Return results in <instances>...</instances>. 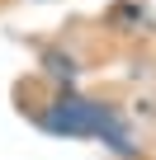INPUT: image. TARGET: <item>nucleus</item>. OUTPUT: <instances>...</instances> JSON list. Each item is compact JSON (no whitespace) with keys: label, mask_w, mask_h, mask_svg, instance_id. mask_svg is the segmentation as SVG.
Instances as JSON below:
<instances>
[{"label":"nucleus","mask_w":156,"mask_h":160,"mask_svg":"<svg viewBox=\"0 0 156 160\" xmlns=\"http://www.w3.org/2000/svg\"><path fill=\"white\" fill-rule=\"evenodd\" d=\"M38 127L52 132V137H66V141H100L114 155H132L137 151L128 118L114 104H100V99H85V94H57L52 104H43L38 108Z\"/></svg>","instance_id":"obj_1"}]
</instances>
